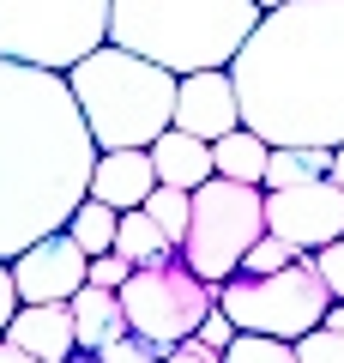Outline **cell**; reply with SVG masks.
<instances>
[{"mask_svg": "<svg viewBox=\"0 0 344 363\" xmlns=\"http://www.w3.org/2000/svg\"><path fill=\"white\" fill-rule=\"evenodd\" d=\"M229 85L266 145H344V0L266 6L229 55Z\"/></svg>", "mask_w": 344, "mask_h": 363, "instance_id": "obj_1", "label": "cell"}, {"mask_svg": "<svg viewBox=\"0 0 344 363\" xmlns=\"http://www.w3.org/2000/svg\"><path fill=\"white\" fill-rule=\"evenodd\" d=\"M97 145L79 116L67 73L0 55V260L67 230L91 188Z\"/></svg>", "mask_w": 344, "mask_h": 363, "instance_id": "obj_2", "label": "cell"}, {"mask_svg": "<svg viewBox=\"0 0 344 363\" xmlns=\"http://www.w3.org/2000/svg\"><path fill=\"white\" fill-rule=\"evenodd\" d=\"M254 25V0H109V43L169 67V73L229 67V55L248 43Z\"/></svg>", "mask_w": 344, "mask_h": 363, "instance_id": "obj_3", "label": "cell"}, {"mask_svg": "<svg viewBox=\"0 0 344 363\" xmlns=\"http://www.w3.org/2000/svg\"><path fill=\"white\" fill-rule=\"evenodd\" d=\"M67 91H73L97 152L151 145L169 128V116H176V73L121 49V43H103L85 61H73L67 67Z\"/></svg>", "mask_w": 344, "mask_h": 363, "instance_id": "obj_4", "label": "cell"}, {"mask_svg": "<svg viewBox=\"0 0 344 363\" xmlns=\"http://www.w3.org/2000/svg\"><path fill=\"white\" fill-rule=\"evenodd\" d=\"M260 230H266V188L205 176L188 194V236H181L176 255L200 272L205 285H224L229 272H242V255Z\"/></svg>", "mask_w": 344, "mask_h": 363, "instance_id": "obj_5", "label": "cell"}, {"mask_svg": "<svg viewBox=\"0 0 344 363\" xmlns=\"http://www.w3.org/2000/svg\"><path fill=\"white\" fill-rule=\"evenodd\" d=\"M217 309L236 321V333H272V339H302L332 309V291L320 279L314 255H296L278 272H229L217 285Z\"/></svg>", "mask_w": 344, "mask_h": 363, "instance_id": "obj_6", "label": "cell"}, {"mask_svg": "<svg viewBox=\"0 0 344 363\" xmlns=\"http://www.w3.org/2000/svg\"><path fill=\"white\" fill-rule=\"evenodd\" d=\"M109 43V0H0V55L67 73Z\"/></svg>", "mask_w": 344, "mask_h": 363, "instance_id": "obj_7", "label": "cell"}, {"mask_svg": "<svg viewBox=\"0 0 344 363\" xmlns=\"http://www.w3.org/2000/svg\"><path fill=\"white\" fill-rule=\"evenodd\" d=\"M115 297H121V315H127V333L145 339V345H157V351L193 339V327L217 309V285H205L181 255L133 267L127 285L115 291Z\"/></svg>", "mask_w": 344, "mask_h": 363, "instance_id": "obj_8", "label": "cell"}, {"mask_svg": "<svg viewBox=\"0 0 344 363\" xmlns=\"http://www.w3.org/2000/svg\"><path fill=\"white\" fill-rule=\"evenodd\" d=\"M266 230L284 236L296 255H314V248L338 242L344 236V188L332 176L296 182V188H272L266 194Z\"/></svg>", "mask_w": 344, "mask_h": 363, "instance_id": "obj_9", "label": "cell"}, {"mask_svg": "<svg viewBox=\"0 0 344 363\" xmlns=\"http://www.w3.org/2000/svg\"><path fill=\"white\" fill-rule=\"evenodd\" d=\"M85 267H91V255H85L67 230H49L42 242L18 248V255L6 260L18 303H67L79 285H85Z\"/></svg>", "mask_w": 344, "mask_h": 363, "instance_id": "obj_10", "label": "cell"}, {"mask_svg": "<svg viewBox=\"0 0 344 363\" xmlns=\"http://www.w3.org/2000/svg\"><path fill=\"white\" fill-rule=\"evenodd\" d=\"M169 128L193 133V140H217V133L242 128V104L229 85V67H205V73H176V116Z\"/></svg>", "mask_w": 344, "mask_h": 363, "instance_id": "obj_11", "label": "cell"}, {"mask_svg": "<svg viewBox=\"0 0 344 363\" xmlns=\"http://www.w3.org/2000/svg\"><path fill=\"white\" fill-rule=\"evenodd\" d=\"M151 188H157L151 152H145V145H115V152H97L85 194L103 200V206H115V212H133V206H145Z\"/></svg>", "mask_w": 344, "mask_h": 363, "instance_id": "obj_12", "label": "cell"}, {"mask_svg": "<svg viewBox=\"0 0 344 363\" xmlns=\"http://www.w3.org/2000/svg\"><path fill=\"white\" fill-rule=\"evenodd\" d=\"M18 351H30L37 363H67L73 357V315H67V303H18L13 321H6V333Z\"/></svg>", "mask_w": 344, "mask_h": 363, "instance_id": "obj_13", "label": "cell"}, {"mask_svg": "<svg viewBox=\"0 0 344 363\" xmlns=\"http://www.w3.org/2000/svg\"><path fill=\"white\" fill-rule=\"evenodd\" d=\"M151 169H157V182L164 188H200L205 176H212V140H193V133H181V128H164L151 145Z\"/></svg>", "mask_w": 344, "mask_h": 363, "instance_id": "obj_14", "label": "cell"}, {"mask_svg": "<svg viewBox=\"0 0 344 363\" xmlns=\"http://www.w3.org/2000/svg\"><path fill=\"white\" fill-rule=\"evenodd\" d=\"M67 315H73V345L79 351H103L127 333V315H121V297L103 285H79L67 297Z\"/></svg>", "mask_w": 344, "mask_h": 363, "instance_id": "obj_15", "label": "cell"}, {"mask_svg": "<svg viewBox=\"0 0 344 363\" xmlns=\"http://www.w3.org/2000/svg\"><path fill=\"white\" fill-rule=\"evenodd\" d=\"M67 363H217V351H205L200 339H181V345L157 351V345H145V339L121 333L115 345H103V351H73Z\"/></svg>", "mask_w": 344, "mask_h": 363, "instance_id": "obj_16", "label": "cell"}, {"mask_svg": "<svg viewBox=\"0 0 344 363\" xmlns=\"http://www.w3.org/2000/svg\"><path fill=\"white\" fill-rule=\"evenodd\" d=\"M266 157L272 145L260 140V133L248 128H229L212 140V176H229V182H248V188H260V176H266Z\"/></svg>", "mask_w": 344, "mask_h": 363, "instance_id": "obj_17", "label": "cell"}, {"mask_svg": "<svg viewBox=\"0 0 344 363\" xmlns=\"http://www.w3.org/2000/svg\"><path fill=\"white\" fill-rule=\"evenodd\" d=\"M115 255H127L133 267H145V260H169L176 242L157 230V218L145 206H133V212H115Z\"/></svg>", "mask_w": 344, "mask_h": 363, "instance_id": "obj_18", "label": "cell"}, {"mask_svg": "<svg viewBox=\"0 0 344 363\" xmlns=\"http://www.w3.org/2000/svg\"><path fill=\"white\" fill-rule=\"evenodd\" d=\"M332 169V152L326 145H272V157H266V176H260V188H296V182H314V176H326Z\"/></svg>", "mask_w": 344, "mask_h": 363, "instance_id": "obj_19", "label": "cell"}, {"mask_svg": "<svg viewBox=\"0 0 344 363\" xmlns=\"http://www.w3.org/2000/svg\"><path fill=\"white\" fill-rule=\"evenodd\" d=\"M67 236H73L85 255H103V248H115V206H103V200H79L73 218H67Z\"/></svg>", "mask_w": 344, "mask_h": 363, "instance_id": "obj_20", "label": "cell"}, {"mask_svg": "<svg viewBox=\"0 0 344 363\" xmlns=\"http://www.w3.org/2000/svg\"><path fill=\"white\" fill-rule=\"evenodd\" d=\"M217 363H296V351L290 339H272V333H236L217 351Z\"/></svg>", "mask_w": 344, "mask_h": 363, "instance_id": "obj_21", "label": "cell"}, {"mask_svg": "<svg viewBox=\"0 0 344 363\" xmlns=\"http://www.w3.org/2000/svg\"><path fill=\"white\" fill-rule=\"evenodd\" d=\"M145 212H151L157 230L181 248V236H188V188H164V182H157L151 194H145Z\"/></svg>", "mask_w": 344, "mask_h": 363, "instance_id": "obj_22", "label": "cell"}, {"mask_svg": "<svg viewBox=\"0 0 344 363\" xmlns=\"http://www.w3.org/2000/svg\"><path fill=\"white\" fill-rule=\"evenodd\" d=\"M290 260H296V248L284 242V236L260 230L254 242H248V255H242V272H278V267H290Z\"/></svg>", "mask_w": 344, "mask_h": 363, "instance_id": "obj_23", "label": "cell"}, {"mask_svg": "<svg viewBox=\"0 0 344 363\" xmlns=\"http://www.w3.org/2000/svg\"><path fill=\"white\" fill-rule=\"evenodd\" d=\"M296 363H344V333H332V327H308L302 339H290Z\"/></svg>", "mask_w": 344, "mask_h": 363, "instance_id": "obj_24", "label": "cell"}, {"mask_svg": "<svg viewBox=\"0 0 344 363\" xmlns=\"http://www.w3.org/2000/svg\"><path fill=\"white\" fill-rule=\"evenodd\" d=\"M127 272H133V260H127V255H115V248H103V255H91V267H85V285L121 291V285H127Z\"/></svg>", "mask_w": 344, "mask_h": 363, "instance_id": "obj_25", "label": "cell"}, {"mask_svg": "<svg viewBox=\"0 0 344 363\" xmlns=\"http://www.w3.org/2000/svg\"><path fill=\"white\" fill-rule=\"evenodd\" d=\"M314 267H320V279H326L332 303H344V236L326 242V248H314Z\"/></svg>", "mask_w": 344, "mask_h": 363, "instance_id": "obj_26", "label": "cell"}, {"mask_svg": "<svg viewBox=\"0 0 344 363\" xmlns=\"http://www.w3.org/2000/svg\"><path fill=\"white\" fill-rule=\"evenodd\" d=\"M193 339H200V345H205V351H224V345H229V339H236V321H229V315H224V309H212V315H205V321H200V327H193Z\"/></svg>", "mask_w": 344, "mask_h": 363, "instance_id": "obj_27", "label": "cell"}, {"mask_svg": "<svg viewBox=\"0 0 344 363\" xmlns=\"http://www.w3.org/2000/svg\"><path fill=\"white\" fill-rule=\"evenodd\" d=\"M18 297H13V272H6V260H0V333H6V321H13Z\"/></svg>", "mask_w": 344, "mask_h": 363, "instance_id": "obj_28", "label": "cell"}, {"mask_svg": "<svg viewBox=\"0 0 344 363\" xmlns=\"http://www.w3.org/2000/svg\"><path fill=\"white\" fill-rule=\"evenodd\" d=\"M0 363H37V357H30V351H18L13 339H0Z\"/></svg>", "mask_w": 344, "mask_h": 363, "instance_id": "obj_29", "label": "cell"}, {"mask_svg": "<svg viewBox=\"0 0 344 363\" xmlns=\"http://www.w3.org/2000/svg\"><path fill=\"white\" fill-rule=\"evenodd\" d=\"M320 327H332V333H344V303H332V309L320 315Z\"/></svg>", "mask_w": 344, "mask_h": 363, "instance_id": "obj_30", "label": "cell"}, {"mask_svg": "<svg viewBox=\"0 0 344 363\" xmlns=\"http://www.w3.org/2000/svg\"><path fill=\"white\" fill-rule=\"evenodd\" d=\"M326 176H332V182L344 188V145H332V169H326Z\"/></svg>", "mask_w": 344, "mask_h": 363, "instance_id": "obj_31", "label": "cell"}, {"mask_svg": "<svg viewBox=\"0 0 344 363\" xmlns=\"http://www.w3.org/2000/svg\"><path fill=\"white\" fill-rule=\"evenodd\" d=\"M254 6H260V13H266V6H284V0H254Z\"/></svg>", "mask_w": 344, "mask_h": 363, "instance_id": "obj_32", "label": "cell"}]
</instances>
